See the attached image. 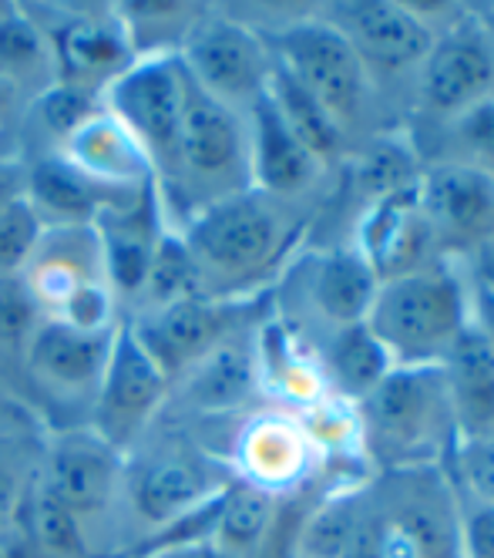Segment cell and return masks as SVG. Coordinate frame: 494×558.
I'll return each instance as SVG.
<instances>
[{"mask_svg": "<svg viewBox=\"0 0 494 558\" xmlns=\"http://www.w3.org/2000/svg\"><path fill=\"white\" fill-rule=\"evenodd\" d=\"M363 324L384 343L394 367H441L471 313L461 279L444 263H424L381 283Z\"/></svg>", "mask_w": 494, "mask_h": 558, "instance_id": "1", "label": "cell"}, {"mask_svg": "<svg viewBox=\"0 0 494 558\" xmlns=\"http://www.w3.org/2000/svg\"><path fill=\"white\" fill-rule=\"evenodd\" d=\"M455 430L441 367H394L363 397V437L390 471L434 468Z\"/></svg>", "mask_w": 494, "mask_h": 558, "instance_id": "2", "label": "cell"}, {"mask_svg": "<svg viewBox=\"0 0 494 558\" xmlns=\"http://www.w3.org/2000/svg\"><path fill=\"white\" fill-rule=\"evenodd\" d=\"M185 246L205 279H253L286 250V219L279 198L245 189L198 206L185 229Z\"/></svg>", "mask_w": 494, "mask_h": 558, "instance_id": "3", "label": "cell"}, {"mask_svg": "<svg viewBox=\"0 0 494 558\" xmlns=\"http://www.w3.org/2000/svg\"><path fill=\"white\" fill-rule=\"evenodd\" d=\"M101 108L125 129L145 151L155 175H165V189L179 169V132L185 108V68L176 51L142 54L105 85Z\"/></svg>", "mask_w": 494, "mask_h": 558, "instance_id": "4", "label": "cell"}, {"mask_svg": "<svg viewBox=\"0 0 494 558\" xmlns=\"http://www.w3.org/2000/svg\"><path fill=\"white\" fill-rule=\"evenodd\" d=\"M172 185H189L205 195L202 206L216 198L253 189L250 182V138L239 111L205 95L185 74V108L179 132V169Z\"/></svg>", "mask_w": 494, "mask_h": 558, "instance_id": "5", "label": "cell"}, {"mask_svg": "<svg viewBox=\"0 0 494 558\" xmlns=\"http://www.w3.org/2000/svg\"><path fill=\"white\" fill-rule=\"evenodd\" d=\"M266 48L340 129L357 122L366 101V68L334 24L323 17L293 21L269 34Z\"/></svg>", "mask_w": 494, "mask_h": 558, "instance_id": "6", "label": "cell"}, {"mask_svg": "<svg viewBox=\"0 0 494 558\" xmlns=\"http://www.w3.org/2000/svg\"><path fill=\"white\" fill-rule=\"evenodd\" d=\"M176 54L192 82L232 111H250L269 85L273 54L266 41L226 14H198Z\"/></svg>", "mask_w": 494, "mask_h": 558, "instance_id": "7", "label": "cell"}, {"mask_svg": "<svg viewBox=\"0 0 494 558\" xmlns=\"http://www.w3.org/2000/svg\"><path fill=\"white\" fill-rule=\"evenodd\" d=\"M169 393V377L145 353L129 324H118L108 350V364L95 393L98 404V434L121 451L135 434L152 421L158 404Z\"/></svg>", "mask_w": 494, "mask_h": 558, "instance_id": "8", "label": "cell"}, {"mask_svg": "<svg viewBox=\"0 0 494 558\" xmlns=\"http://www.w3.org/2000/svg\"><path fill=\"white\" fill-rule=\"evenodd\" d=\"M494 95V37L468 11L458 14L421 61V98L434 114H461Z\"/></svg>", "mask_w": 494, "mask_h": 558, "instance_id": "9", "label": "cell"}, {"mask_svg": "<svg viewBox=\"0 0 494 558\" xmlns=\"http://www.w3.org/2000/svg\"><path fill=\"white\" fill-rule=\"evenodd\" d=\"M434 243L478 250L494 235V175L471 162H441L418 179Z\"/></svg>", "mask_w": 494, "mask_h": 558, "instance_id": "10", "label": "cell"}, {"mask_svg": "<svg viewBox=\"0 0 494 558\" xmlns=\"http://www.w3.org/2000/svg\"><path fill=\"white\" fill-rule=\"evenodd\" d=\"M236 316L239 310L232 303L198 293L161 310H148L129 327L145 347V353L158 364V371L172 380L232 333Z\"/></svg>", "mask_w": 494, "mask_h": 558, "instance_id": "11", "label": "cell"}, {"mask_svg": "<svg viewBox=\"0 0 494 558\" xmlns=\"http://www.w3.org/2000/svg\"><path fill=\"white\" fill-rule=\"evenodd\" d=\"M323 21L347 37L363 68L403 71L410 64H421L434 45V31L421 21V14L410 4H394V0L334 4Z\"/></svg>", "mask_w": 494, "mask_h": 558, "instance_id": "12", "label": "cell"}, {"mask_svg": "<svg viewBox=\"0 0 494 558\" xmlns=\"http://www.w3.org/2000/svg\"><path fill=\"white\" fill-rule=\"evenodd\" d=\"M40 482L85 525V518L101 514L125 485V461L98 430H68L51 441Z\"/></svg>", "mask_w": 494, "mask_h": 558, "instance_id": "13", "label": "cell"}, {"mask_svg": "<svg viewBox=\"0 0 494 558\" xmlns=\"http://www.w3.org/2000/svg\"><path fill=\"white\" fill-rule=\"evenodd\" d=\"M101 250L105 279L115 296H138L145 287V276L155 256V246L165 232L161 226V198L158 185L148 182L125 203L105 209L92 222Z\"/></svg>", "mask_w": 494, "mask_h": 558, "instance_id": "14", "label": "cell"}, {"mask_svg": "<svg viewBox=\"0 0 494 558\" xmlns=\"http://www.w3.org/2000/svg\"><path fill=\"white\" fill-rule=\"evenodd\" d=\"M229 482L232 477H216L213 468L192 451H161L135 468L129 477V495L135 518H142L152 538L176 518L219 495Z\"/></svg>", "mask_w": 494, "mask_h": 558, "instance_id": "15", "label": "cell"}, {"mask_svg": "<svg viewBox=\"0 0 494 558\" xmlns=\"http://www.w3.org/2000/svg\"><path fill=\"white\" fill-rule=\"evenodd\" d=\"M431 246H434V232L424 219L418 185L390 192L366 206L360 219L357 253L370 263L381 283L421 269L427 263Z\"/></svg>", "mask_w": 494, "mask_h": 558, "instance_id": "16", "label": "cell"}, {"mask_svg": "<svg viewBox=\"0 0 494 558\" xmlns=\"http://www.w3.org/2000/svg\"><path fill=\"white\" fill-rule=\"evenodd\" d=\"M48 34L51 58L58 82L88 88V92H105L111 77H118L132 61L135 48L129 41L125 27H121L118 14H74L64 17L55 31Z\"/></svg>", "mask_w": 494, "mask_h": 558, "instance_id": "17", "label": "cell"}, {"mask_svg": "<svg viewBox=\"0 0 494 558\" xmlns=\"http://www.w3.org/2000/svg\"><path fill=\"white\" fill-rule=\"evenodd\" d=\"M245 138H250V182L256 185V192L282 203L286 195L303 192L316 179L320 162L282 122L269 92H263L250 105Z\"/></svg>", "mask_w": 494, "mask_h": 558, "instance_id": "18", "label": "cell"}, {"mask_svg": "<svg viewBox=\"0 0 494 558\" xmlns=\"http://www.w3.org/2000/svg\"><path fill=\"white\" fill-rule=\"evenodd\" d=\"M111 333H85L61 320H40L34 337L27 340V371L37 384L64 393H98Z\"/></svg>", "mask_w": 494, "mask_h": 558, "instance_id": "19", "label": "cell"}, {"mask_svg": "<svg viewBox=\"0 0 494 558\" xmlns=\"http://www.w3.org/2000/svg\"><path fill=\"white\" fill-rule=\"evenodd\" d=\"M135 192L95 182L92 175L74 169L58 151L40 155L24 175V195L31 198V206L40 213V219L55 226H92L105 209L125 203Z\"/></svg>", "mask_w": 494, "mask_h": 558, "instance_id": "20", "label": "cell"}, {"mask_svg": "<svg viewBox=\"0 0 494 558\" xmlns=\"http://www.w3.org/2000/svg\"><path fill=\"white\" fill-rule=\"evenodd\" d=\"M455 430L465 437H494V350L468 324L441 364Z\"/></svg>", "mask_w": 494, "mask_h": 558, "instance_id": "21", "label": "cell"}, {"mask_svg": "<svg viewBox=\"0 0 494 558\" xmlns=\"http://www.w3.org/2000/svg\"><path fill=\"white\" fill-rule=\"evenodd\" d=\"M310 434L286 417H256L239 437V477L269 495L293 488L310 471Z\"/></svg>", "mask_w": 494, "mask_h": 558, "instance_id": "22", "label": "cell"}, {"mask_svg": "<svg viewBox=\"0 0 494 558\" xmlns=\"http://www.w3.org/2000/svg\"><path fill=\"white\" fill-rule=\"evenodd\" d=\"M74 169H81L85 175H92L101 185L111 189H125L135 192L142 185H148L155 179L145 151L138 148V142L121 129L115 118L101 108L92 122L81 125L64 145L61 151Z\"/></svg>", "mask_w": 494, "mask_h": 558, "instance_id": "23", "label": "cell"}, {"mask_svg": "<svg viewBox=\"0 0 494 558\" xmlns=\"http://www.w3.org/2000/svg\"><path fill=\"white\" fill-rule=\"evenodd\" d=\"M377 290L381 279L357 250H337L316 256L310 266V300L340 330L366 320Z\"/></svg>", "mask_w": 494, "mask_h": 558, "instance_id": "24", "label": "cell"}, {"mask_svg": "<svg viewBox=\"0 0 494 558\" xmlns=\"http://www.w3.org/2000/svg\"><path fill=\"white\" fill-rule=\"evenodd\" d=\"M185 374H189L185 397L198 411H232L250 401V393L260 384L256 353L236 343L232 337L213 347Z\"/></svg>", "mask_w": 494, "mask_h": 558, "instance_id": "25", "label": "cell"}, {"mask_svg": "<svg viewBox=\"0 0 494 558\" xmlns=\"http://www.w3.org/2000/svg\"><path fill=\"white\" fill-rule=\"evenodd\" d=\"M370 498L366 488H340L320 498L303 514L290 558H347L370 514Z\"/></svg>", "mask_w": 494, "mask_h": 558, "instance_id": "26", "label": "cell"}, {"mask_svg": "<svg viewBox=\"0 0 494 558\" xmlns=\"http://www.w3.org/2000/svg\"><path fill=\"white\" fill-rule=\"evenodd\" d=\"M276 525V495L232 477L222 488L213 542L236 558H263Z\"/></svg>", "mask_w": 494, "mask_h": 558, "instance_id": "27", "label": "cell"}, {"mask_svg": "<svg viewBox=\"0 0 494 558\" xmlns=\"http://www.w3.org/2000/svg\"><path fill=\"white\" fill-rule=\"evenodd\" d=\"M17 529H24L27 545L40 558H92L81 518L55 498V492L40 482V474L27 485Z\"/></svg>", "mask_w": 494, "mask_h": 558, "instance_id": "28", "label": "cell"}, {"mask_svg": "<svg viewBox=\"0 0 494 558\" xmlns=\"http://www.w3.org/2000/svg\"><path fill=\"white\" fill-rule=\"evenodd\" d=\"M266 92H269L276 111L282 114V122L290 125V132L303 142V148L316 158V162H326V158L337 155L344 129L326 114V108L297 82V77L276 61L269 71Z\"/></svg>", "mask_w": 494, "mask_h": 558, "instance_id": "29", "label": "cell"}, {"mask_svg": "<svg viewBox=\"0 0 494 558\" xmlns=\"http://www.w3.org/2000/svg\"><path fill=\"white\" fill-rule=\"evenodd\" d=\"M0 74L17 92L21 85H34V95L58 82L45 27L21 11H0Z\"/></svg>", "mask_w": 494, "mask_h": 558, "instance_id": "30", "label": "cell"}, {"mask_svg": "<svg viewBox=\"0 0 494 558\" xmlns=\"http://www.w3.org/2000/svg\"><path fill=\"white\" fill-rule=\"evenodd\" d=\"M198 293H205L202 290V276H198V266H195V259H192V253L185 246V239H182V232H172L169 226H165L138 300H145V313H148V310H161V306H169L176 300L198 296ZM205 296H209V293H205Z\"/></svg>", "mask_w": 494, "mask_h": 558, "instance_id": "31", "label": "cell"}, {"mask_svg": "<svg viewBox=\"0 0 494 558\" xmlns=\"http://www.w3.org/2000/svg\"><path fill=\"white\" fill-rule=\"evenodd\" d=\"M329 371L350 397H366L390 371L394 361L384 343L366 330V324L344 327L329 350Z\"/></svg>", "mask_w": 494, "mask_h": 558, "instance_id": "32", "label": "cell"}, {"mask_svg": "<svg viewBox=\"0 0 494 558\" xmlns=\"http://www.w3.org/2000/svg\"><path fill=\"white\" fill-rule=\"evenodd\" d=\"M101 111V95L88 92V88H77L68 82H55L51 88L37 92L31 101V114L34 122L45 129L55 142H68L81 125L92 122V118Z\"/></svg>", "mask_w": 494, "mask_h": 558, "instance_id": "33", "label": "cell"}, {"mask_svg": "<svg viewBox=\"0 0 494 558\" xmlns=\"http://www.w3.org/2000/svg\"><path fill=\"white\" fill-rule=\"evenodd\" d=\"M418 179H421V169H418L414 151H410V145L394 142V138L377 142V148L370 151L357 169L360 195L370 198V203H377V198L390 192L418 185Z\"/></svg>", "mask_w": 494, "mask_h": 558, "instance_id": "34", "label": "cell"}, {"mask_svg": "<svg viewBox=\"0 0 494 558\" xmlns=\"http://www.w3.org/2000/svg\"><path fill=\"white\" fill-rule=\"evenodd\" d=\"M48 222L31 206L24 189L0 206V272H24Z\"/></svg>", "mask_w": 494, "mask_h": 558, "instance_id": "35", "label": "cell"}, {"mask_svg": "<svg viewBox=\"0 0 494 558\" xmlns=\"http://www.w3.org/2000/svg\"><path fill=\"white\" fill-rule=\"evenodd\" d=\"M45 320L40 306L21 272H0V350H27L37 324Z\"/></svg>", "mask_w": 494, "mask_h": 558, "instance_id": "36", "label": "cell"}, {"mask_svg": "<svg viewBox=\"0 0 494 558\" xmlns=\"http://www.w3.org/2000/svg\"><path fill=\"white\" fill-rule=\"evenodd\" d=\"M455 468L461 477L458 495L494 505V437H465V441H458Z\"/></svg>", "mask_w": 494, "mask_h": 558, "instance_id": "37", "label": "cell"}, {"mask_svg": "<svg viewBox=\"0 0 494 558\" xmlns=\"http://www.w3.org/2000/svg\"><path fill=\"white\" fill-rule=\"evenodd\" d=\"M455 132H458L461 145L471 151L468 162L481 166L494 175V95H487L478 105L465 108L461 114H455Z\"/></svg>", "mask_w": 494, "mask_h": 558, "instance_id": "38", "label": "cell"}, {"mask_svg": "<svg viewBox=\"0 0 494 558\" xmlns=\"http://www.w3.org/2000/svg\"><path fill=\"white\" fill-rule=\"evenodd\" d=\"M465 558H494V505L458 495Z\"/></svg>", "mask_w": 494, "mask_h": 558, "instance_id": "39", "label": "cell"}, {"mask_svg": "<svg viewBox=\"0 0 494 558\" xmlns=\"http://www.w3.org/2000/svg\"><path fill=\"white\" fill-rule=\"evenodd\" d=\"M24 495H27V485L21 482L11 458L0 454V545H8L11 532L21 525Z\"/></svg>", "mask_w": 494, "mask_h": 558, "instance_id": "40", "label": "cell"}, {"mask_svg": "<svg viewBox=\"0 0 494 558\" xmlns=\"http://www.w3.org/2000/svg\"><path fill=\"white\" fill-rule=\"evenodd\" d=\"M145 558H236V555H229L226 548H219L213 538H205V542H189V545L158 548V551H148Z\"/></svg>", "mask_w": 494, "mask_h": 558, "instance_id": "41", "label": "cell"}, {"mask_svg": "<svg viewBox=\"0 0 494 558\" xmlns=\"http://www.w3.org/2000/svg\"><path fill=\"white\" fill-rule=\"evenodd\" d=\"M471 324L484 333V340L494 350V293L484 283H474V316Z\"/></svg>", "mask_w": 494, "mask_h": 558, "instance_id": "42", "label": "cell"}, {"mask_svg": "<svg viewBox=\"0 0 494 558\" xmlns=\"http://www.w3.org/2000/svg\"><path fill=\"white\" fill-rule=\"evenodd\" d=\"M478 283H484L494 293V235L484 246H478Z\"/></svg>", "mask_w": 494, "mask_h": 558, "instance_id": "43", "label": "cell"}, {"mask_svg": "<svg viewBox=\"0 0 494 558\" xmlns=\"http://www.w3.org/2000/svg\"><path fill=\"white\" fill-rule=\"evenodd\" d=\"M21 189H24V179H17L11 166H0V206H4L11 195H17Z\"/></svg>", "mask_w": 494, "mask_h": 558, "instance_id": "44", "label": "cell"}, {"mask_svg": "<svg viewBox=\"0 0 494 558\" xmlns=\"http://www.w3.org/2000/svg\"><path fill=\"white\" fill-rule=\"evenodd\" d=\"M14 98H17V88L8 82L4 74H0V125L8 122V114H11V108H14Z\"/></svg>", "mask_w": 494, "mask_h": 558, "instance_id": "45", "label": "cell"}, {"mask_svg": "<svg viewBox=\"0 0 494 558\" xmlns=\"http://www.w3.org/2000/svg\"><path fill=\"white\" fill-rule=\"evenodd\" d=\"M481 24H484V31L494 37V4H487V8H478V11H471Z\"/></svg>", "mask_w": 494, "mask_h": 558, "instance_id": "46", "label": "cell"}, {"mask_svg": "<svg viewBox=\"0 0 494 558\" xmlns=\"http://www.w3.org/2000/svg\"><path fill=\"white\" fill-rule=\"evenodd\" d=\"M4 408H8V393H4V387H0V414H4Z\"/></svg>", "mask_w": 494, "mask_h": 558, "instance_id": "47", "label": "cell"}, {"mask_svg": "<svg viewBox=\"0 0 494 558\" xmlns=\"http://www.w3.org/2000/svg\"><path fill=\"white\" fill-rule=\"evenodd\" d=\"M0 558H11V545H0Z\"/></svg>", "mask_w": 494, "mask_h": 558, "instance_id": "48", "label": "cell"}]
</instances>
